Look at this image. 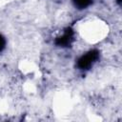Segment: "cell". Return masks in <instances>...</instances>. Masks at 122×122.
<instances>
[{
	"instance_id": "6da1fadb",
	"label": "cell",
	"mask_w": 122,
	"mask_h": 122,
	"mask_svg": "<svg viewBox=\"0 0 122 122\" xmlns=\"http://www.w3.org/2000/svg\"><path fill=\"white\" fill-rule=\"evenodd\" d=\"M98 57H99L98 51H96V50L90 51L89 52H87L85 55L81 56L78 59L77 66L81 70H87L93 64V62H95L98 59Z\"/></svg>"
},
{
	"instance_id": "7a4b0ae2",
	"label": "cell",
	"mask_w": 122,
	"mask_h": 122,
	"mask_svg": "<svg viewBox=\"0 0 122 122\" xmlns=\"http://www.w3.org/2000/svg\"><path fill=\"white\" fill-rule=\"evenodd\" d=\"M72 37H73L72 30L71 28H67L62 36L56 37L54 43H55L56 46H59V47H68L72 42V39H73Z\"/></svg>"
},
{
	"instance_id": "3957f363",
	"label": "cell",
	"mask_w": 122,
	"mask_h": 122,
	"mask_svg": "<svg viewBox=\"0 0 122 122\" xmlns=\"http://www.w3.org/2000/svg\"><path fill=\"white\" fill-rule=\"evenodd\" d=\"M72 2L77 9L83 10V9H86L88 6L91 5L92 0H72Z\"/></svg>"
},
{
	"instance_id": "277c9868",
	"label": "cell",
	"mask_w": 122,
	"mask_h": 122,
	"mask_svg": "<svg viewBox=\"0 0 122 122\" xmlns=\"http://www.w3.org/2000/svg\"><path fill=\"white\" fill-rule=\"evenodd\" d=\"M5 45H6V40H5L4 36H3L2 34H0V52L4 50Z\"/></svg>"
}]
</instances>
